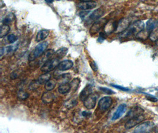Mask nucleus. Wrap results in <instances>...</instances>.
Masks as SVG:
<instances>
[{"mask_svg":"<svg viewBox=\"0 0 158 133\" xmlns=\"http://www.w3.org/2000/svg\"><path fill=\"white\" fill-rule=\"evenodd\" d=\"M144 24L142 21H137L133 24L130 25L126 30L123 31L120 34L122 38H128L138 35L139 33L144 30Z\"/></svg>","mask_w":158,"mask_h":133,"instance_id":"obj_1","label":"nucleus"},{"mask_svg":"<svg viewBox=\"0 0 158 133\" xmlns=\"http://www.w3.org/2000/svg\"><path fill=\"white\" fill-rule=\"evenodd\" d=\"M48 45H49V43L47 42H43L37 44L35 47V49L29 55V61L30 62L34 61L38 57H40V56H42L48 48Z\"/></svg>","mask_w":158,"mask_h":133,"instance_id":"obj_2","label":"nucleus"},{"mask_svg":"<svg viewBox=\"0 0 158 133\" xmlns=\"http://www.w3.org/2000/svg\"><path fill=\"white\" fill-rule=\"evenodd\" d=\"M60 63V62L59 59L56 57L52 58L51 59L43 64L40 68V70L43 73H49L51 71L54 70L56 68L58 67Z\"/></svg>","mask_w":158,"mask_h":133,"instance_id":"obj_3","label":"nucleus"},{"mask_svg":"<svg viewBox=\"0 0 158 133\" xmlns=\"http://www.w3.org/2000/svg\"><path fill=\"white\" fill-rule=\"evenodd\" d=\"M154 127V123L152 121H146L139 124L134 130L133 133H149Z\"/></svg>","mask_w":158,"mask_h":133,"instance_id":"obj_4","label":"nucleus"},{"mask_svg":"<svg viewBox=\"0 0 158 133\" xmlns=\"http://www.w3.org/2000/svg\"><path fill=\"white\" fill-rule=\"evenodd\" d=\"M104 10L102 8H99L93 11L88 18L86 19V23L87 24H90L91 23H94L100 19L101 17L104 14Z\"/></svg>","mask_w":158,"mask_h":133,"instance_id":"obj_5","label":"nucleus"},{"mask_svg":"<svg viewBox=\"0 0 158 133\" xmlns=\"http://www.w3.org/2000/svg\"><path fill=\"white\" fill-rule=\"evenodd\" d=\"M108 23V21L106 19H100L99 20L95 22L93 24L91 27L90 28L89 30V33L91 35H95L97 33H98L101 28L102 27L104 28L105 26L107 24V23Z\"/></svg>","mask_w":158,"mask_h":133,"instance_id":"obj_6","label":"nucleus"},{"mask_svg":"<svg viewBox=\"0 0 158 133\" xmlns=\"http://www.w3.org/2000/svg\"><path fill=\"white\" fill-rule=\"evenodd\" d=\"M113 104V99L110 97H104L101 98L98 102V106L102 111H106Z\"/></svg>","mask_w":158,"mask_h":133,"instance_id":"obj_7","label":"nucleus"},{"mask_svg":"<svg viewBox=\"0 0 158 133\" xmlns=\"http://www.w3.org/2000/svg\"><path fill=\"white\" fill-rule=\"evenodd\" d=\"M144 118V117L143 115L131 118L126 123L125 128L127 130L131 129V128L136 126L137 125H138L142 121H143Z\"/></svg>","mask_w":158,"mask_h":133,"instance_id":"obj_8","label":"nucleus"},{"mask_svg":"<svg viewBox=\"0 0 158 133\" xmlns=\"http://www.w3.org/2000/svg\"><path fill=\"white\" fill-rule=\"evenodd\" d=\"M97 100V96L92 94L83 102L84 105L87 110H92L95 106Z\"/></svg>","mask_w":158,"mask_h":133,"instance_id":"obj_9","label":"nucleus"},{"mask_svg":"<svg viewBox=\"0 0 158 133\" xmlns=\"http://www.w3.org/2000/svg\"><path fill=\"white\" fill-rule=\"evenodd\" d=\"M97 6V2L91 1H81L78 4L79 9L84 11H89Z\"/></svg>","mask_w":158,"mask_h":133,"instance_id":"obj_10","label":"nucleus"},{"mask_svg":"<svg viewBox=\"0 0 158 133\" xmlns=\"http://www.w3.org/2000/svg\"><path fill=\"white\" fill-rule=\"evenodd\" d=\"M93 92V86L88 84L82 89L79 94V99L81 101L84 102L86 98H88Z\"/></svg>","mask_w":158,"mask_h":133,"instance_id":"obj_11","label":"nucleus"},{"mask_svg":"<svg viewBox=\"0 0 158 133\" xmlns=\"http://www.w3.org/2000/svg\"><path fill=\"white\" fill-rule=\"evenodd\" d=\"M73 66V63L71 60H65L59 63L58 69L60 71L69 70Z\"/></svg>","mask_w":158,"mask_h":133,"instance_id":"obj_12","label":"nucleus"},{"mask_svg":"<svg viewBox=\"0 0 158 133\" xmlns=\"http://www.w3.org/2000/svg\"><path fill=\"white\" fill-rule=\"evenodd\" d=\"M126 108L127 106L126 104H121L119 105L112 117V120L114 121L120 118L122 116L123 114L126 111Z\"/></svg>","mask_w":158,"mask_h":133,"instance_id":"obj_13","label":"nucleus"},{"mask_svg":"<svg viewBox=\"0 0 158 133\" xmlns=\"http://www.w3.org/2000/svg\"><path fill=\"white\" fill-rule=\"evenodd\" d=\"M143 113L144 110L142 108L139 106H136L130 110V111L127 114V116L129 117L130 118H131L133 117L143 115Z\"/></svg>","mask_w":158,"mask_h":133,"instance_id":"obj_14","label":"nucleus"},{"mask_svg":"<svg viewBox=\"0 0 158 133\" xmlns=\"http://www.w3.org/2000/svg\"><path fill=\"white\" fill-rule=\"evenodd\" d=\"M49 35V31L46 29H42L40 30L36 37V41L37 42H42L44 40H45L48 36Z\"/></svg>","mask_w":158,"mask_h":133,"instance_id":"obj_15","label":"nucleus"},{"mask_svg":"<svg viewBox=\"0 0 158 133\" xmlns=\"http://www.w3.org/2000/svg\"><path fill=\"white\" fill-rule=\"evenodd\" d=\"M55 98L54 94L50 91H47L42 95V100L44 104H49L53 101Z\"/></svg>","mask_w":158,"mask_h":133,"instance_id":"obj_16","label":"nucleus"},{"mask_svg":"<svg viewBox=\"0 0 158 133\" xmlns=\"http://www.w3.org/2000/svg\"><path fill=\"white\" fill-rule=\"evenodd\" d=\"M55 53V51L53 49H49L47 51H46L41 58L40 60V62L43 63V64L46 62L47 61H48L49 60L51 59V57L54 55Z\"/></svg>","mask_w":158,"mask_h":133,"instance_id":"obj_17","label":"nucleus"},{"mask_svg":"<svg viewBox=\"0 0 158 133\" xmlns=\"http://www.w3.org/2000/svg\"><path fill=\"white\" fill-rule=\"evenodd\" d=\"M71 89V85L69 83H64L60 85L58 87V92L60 94H66Z\"/></svg>","mask_w":158,"mask_h":133,"instance_id":"obj_18","label":"nucleus"},{"mask_svg":"<svg viewBox=\"0 0 158 133\" xmlns=\"http://www.w3.org/2000/svg\"><path fill=\"white\" fill-rule=\"evenodd\" d=\"M130 26V21L127 19H122L118 23L117 29L122 33Z\"/></svg>","mask_w":158,"mask_h":133,"instance_id":"obj_19","label":"nucleus"},{"mask_svg":"<svg viewBox=\"0 0 158 133\" xmlns=\"http://www.w3.org/2000/svg\"><path fill=\"white\" fill-rule=\"evenodd\" d=\"M156 26H157V21L151 19L147 22L146 31L149 35H151V33L155 30V28H156Z\"/></svg>","mask_w":158,"mask_h":133,"instance_id":"obj_20","label":"nucleus"},{"mask_svg":"<svg viewBox=\"0 0 158 133\" xmlns=\"http://www.w3.org/2000/svg\"><path fill=\"white\" fill-rule=\"evenodd\" d=\"M51 74L50 73H44L43 75H40L37 81L40 84H45L49 81H50L51 78Z\"/></svg>","mask_w":158,"mask_h":133,"instance_id":"obj_21","label":"nucleus"},{"mask_svg":"<svg viewBox=\"0 0 158 133\" xmlns=\"http://www.w3.org/2000/svg\"><path fill=\"white\" fill-rule=\"evenodd\" d=\"M68 52V49L66 48H61L59 49H58V50L55 52V57L58 58V59H61L63 58L64 57H65Z\"/></svg>","mask_w":158,"mask_h":133,"instance_id":"obj_22","label":"nucleus"},{"mask_svg":"<svg viewBox=\"0 0 158 133\" xmlns=\"http://www.w3.org/2000/svg\"><path fill=\"white\" fill-rule=\"evenodd\" d=\"M10 31V27L8 25L2 24L1 26V31H0V38L2 39L4 37L6 36Z\"/></svg>","mask_w":158,"mask_h":133,"instance_id":"obj_23","label":"nucleus"},{"mask_svg":"<svg viewBox=\"0 0 158 133\" xmlns=\"http://www.w3.org/2000/svg\"><path fill=\"white\" fill-rule=\"evenodd\" d=\"M56 83L53 80H50L44 85V88L47 91H52L56 86Z\"/></svg>","mask_w":158,"mask_h":133,"instance_id":"obj_24","label":"nucleus"},{"mask_svg":"<svg viewBox=\"0 0 158 133\" xmlns=\"http://www.w3.org/2000/svg\"><path fill=\"white\" fill-rule=\"evenodd\" d=\"M29 94L26 91L20 90L18 91L17 92V97L20 100H22V101L26 100V99L29 98Z\"/></svg>","mask_w":158,"mask_h":133,"instance_id":"obj_25","label":"nucleus"},{"mask_svg":"<svg viewBox=\"0 0 158 133\" xmlns=\"http://www.w3.org/2000/svg\"><path fill=\"white\" fill-rule=\"evenodd\" d=\"M81 81L78 78H75L74 79L72 80L71 85V89H72L73 91H75L77 90V89L78 88L79 84H80Z\"/></svg>","mask_w":158,"mask_h":133,"instance_id":"obj_26","label":"nucleus"},{"mask_svg":"<svg viewBox=\"0 0 158 133\" xmlns=\"http://www.w3.org/2000/svg\"><path fill=\"white\" fill-rule=\"evenodd\" d=\"M77 104V101L75 99H71V100H68L66 104H65V106L66 107H67L68 108L70 109L72 108L73 106H75V105Z\"/></svg>","mask_w":158,"mask_h":133,"instance_id":"obj_27","label":"nucleus"},{"mask_svg":"<svg viewBox=\"0 0 158 133\" xmlns=\"http://www.w3.org/2000/svg\"><path fill=\"white\" fill-rule=\"evenodd\" d=\"M149 38L152 41H157L158 40V29L154 30L149 35Z\"/></svg>","mask_w":158,"mask_h":133,"instance_id":"obj_28","label":"nucleus"},{"mask_svg":"<svg viewBox=\"0 0 158 133\" xmlns=\"http://www.w3.org/2000/svg\"><path fill=\"white\" fill-rule=\"evenodd\" d=\"M18 47H19V43H17L15 45H13V46H9L4 49L7 53H10L11 52H15L17 49H18Z\"/></svg>","mask_w":158,"mask_h":133,"instance_id":"obj_29","label":"nucleus"},{"mask_svg":"<svg viewBox=\"0 0 158 133\" xmlns=\"http://www.w3.org/2000/svg\"><path fill=\"white\" fill-rule=\"evenodd\" d=\"M18 39V37L13 34H11L10 35H8L7 37V40L8 43L10 44H13Z\"/></svg>","mask_w":158,"mask_h":133,"instance_id":"obj_30","label":"nucleus"},{"mask_svg":"<svg viewBox=\"0 0 158 133\" xmlns=\"http://www.w3.org/2000/svg\"><path fill=\"white\" fill-rule=\"evenodd\" d=\"M39 85L40 84L39 83L38 81H33L29 85V89L30 90H35L39 87Z\"/></svg>","mask_w":158,"mask_h":133,"instance_id":"obj_31","label":"nucleus"},{"mask_svg":"<svg viewBox=\"0 0 158 133\" xmlns=\"http://www.w3.org/2000/svg\"><path fill=\"white\" fill-rule=\"evenodd\" d=\"M101 91L103 92H104L105 94H107V95H111V94H115V92L114 91H112L110 89H108L107 88H104V87H101L100 88Z\"/></svg>","mask_w":158,"mask_h":133,"instance_id":"obj_32","label":"nucleus"},{"mask_svg":"<svg viewBox=\"0 0 158 133\" xmlns=\"http://www.w3.org/2000/svg\"><path fill=\"white\" fill-rule=\"evenodd\" d=\"M107 37V34L105 32H101L99 35V37L98 39V42L102 43Z\"/></svg>","mask_w":158,"mask_h":133,"instance_id":"obj_33","label":"nucleus"},{"mask_svg":"<svg viewBox=\"0 0 158 133\" xmlns=\"http://www.w3.org/2000/svg\"><path fill=\"white\" fill-rule=\"evenodd\" d=\"M112 85L113 87H114L115 88H117V89H120V90H121V91H129V89H128V88H124V87H123V86H119V85Z\"/></svg>","mask_w":158,"mask_h":133,"instance_id":"obj_34","label":"nucleus"},{"mask_svg":"<svg viewBox=\"0 0 158 133\" xmlns=\"http://www.w3.org/2000/svg\"><path fill=\"white\" fill-rule=\"evenodd\" d=\"M89 64H90V66L91 67L92 69H93L94 72H95V71H97V70H98L97 65V64L95 63V62H94V61H91V62H89Z\"/></svg>","mask_w":158,"mask_h":133,"instance_id":"obj_35","label":"nucleus"},{"mask_svg":"<svg viewBox=\"0 0 158 133\" xmlns=\"http://www.w3.org/2000/svg\"><path fill=\"white\" fill-rule=\"evenodd\" d=\"M11 79H16L17 77H18V75L17 74V72H16V71H14L11 74Z\"/></svg>","mask_w":158,"mask_h":133,"instance_id":"obj_36","label":"nucleus"},{"mask_svg":"<svg viewBox=\"0 0 158 133\" xmlns=\"http://www.w3.org/2000/svg\"><path fill=\"white\" fill-rule=\"evenodd\" d=\"M82 115L84 117H87V116H90L91 115V113L89 112H86V111H84L82 112Z\"/></svg>","mask_w":158,"mask_h":133,"instance_id":"obj_37","label":"nucleus"},{"mask_svg":"<svg viewBox=\"0 0 158 133\" xmlns=\"http://www.w3.org/2000/svg\"><path fill=\"white\" fill-rule=\"evenodd\" d=\"M156 44L158 46V40L156 41Z\"/></svg>","mask_w":158,"mask_h":133,"instance_id":"obj_38","label":"nucleus"}]
</instances>
